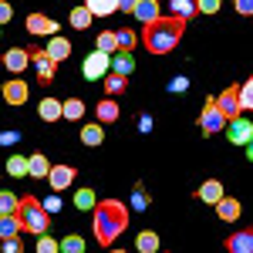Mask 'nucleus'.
Instances as JSON below:
<instances>
[{
  "label": "nucleus",
  "mask_w": 253,
  "mask_h": 253,
  "mask_svg": "<svg viewBox=\"0 0 253 253\" xmlns=\"http://www.w3.org/2000/svg\"><path fill=\"white\" fill-rule=\"evenodd\" d=\"M135 247H138L142 253H156V250H159V236L152 233V230H142V233L135 236Z\"/></svg>",
  "instance_id": "nucleus-28"
},
{
  "label": "nucleus",
  "mask_w": 253,
  "mask_h": 253,
  "mask_svg": "<svg viewBox=\"0 0 253 253\" xmlns=\"http://www.w3.org/2000/svg\"><path fill=\"white\" fill-rule=\"evenodd\" d=\"M0 213H17V193H3L0 189Z\"/></svg>",
  "instance_id": "nucleus-36"
},
{
  "label": "nucleus",
  "mask_w": 253,
  "mask_h": 253,
  "mask_svg": "<svg viewBox=\"0 0 253 253\" xmlns=\"http://www.w3.org/2000/svg\"><path fill=\"white\" fill-rule=\"evenodd\" d=\"M186 84H189L186 78H175L172 84H169V91H175V95H179V91H186Z\"/></svg>",
  "instance_id": "nucleus-46"
},
{
  "label": "nucleus",
  "mask_w": 253,
  "mask_h": 253,
  "mask_svg": "<svg viewBox=\"0 0 253 253\" xmlns=\"http://www.w3.org/2000/svg\"><path fill=\"white\" fill-rule=\"evenodd\" d=\"M98 51H105V54H115L118 51L115 31H101V34H98Z\"/></svg>",
  "instance_id": "nucleus-31"
},
{
  "label": "nucleus",
  "mask_w": 253,
  "mask_h": 253,
  "mask_svg": "<svg viewBox=\"0 0 253 253\" xmlns=\"http://www.w3.org/2000/svg\"><path fill=\"white\" fill-rule=\"evenodd\" d=\"M95 115H98V122L101 125H112V122H118V101L115 98H105V101H98V108H95Z\"/></svg>",
  "instance_id": "nucleus-17"
},
{
  "label": "nucleus",
  "mask_w": 253,
  "mask_h": 253,
  "mask_svg": "<svg viewBox=\"0 0 253 253\" xmlns=\"http://www.w3.org/2000/svg\"><path fill=\"white\" fill-rule=\"evenodd\" d=\"M213 101H216V108L223 112V118H236V115H243V112H240V101H236V88H233V84H230L226 91H219Z\"/></svg>",
  "instance_id": "nucleus-9"
},
{
  "label": "nucleus",
  "mask_w": 253,
  "mask_h": 253,
  "mask_svg": "<svg viewBox=\"0 0 253 253\" xmlns=\"http://www.w3.org/2000/svg\"><path fill=\"white\" fill-rule=\"evenodd\" d=\"M44 51H47V58L54 61V64H61V61L71 58V41H68V38H54V34H51V41H47Z\"/></svg>",
  "instance_id": "nucleus-14"
},
{
  "label": "nucleus",
  "mask_w": 253,
  "mask_h": 253,
  "mask_svg": "<svg viewBox=\"0 0 253 253\" xmlns=\"http://www.w3.org/2000/svg\"><path fill=\"white\" fill-rule=\"evenodd\" d=\"M61 118H68V122L84 118V101H81V98H68V101H61Z\"/></svg>",
  "instance_id": "nucleus-21"
},
{
  "label": "nucleus",
  "mask_w": 253,
  "mask_h": 253,
  "mask_svg": "<svg viewBox=\"0 0 253 253\" xmlns=\"http://www.w3.org/2000/svg\"><path fill=\"white\" fill-rule=\"evenodd\" d=\"M58 250H68V253H81V250H84V240H81V236H64V240L58 243Z\"/></svg>",
  "instance_id": "nucleus-34"
},
{
  "label": "nucleus",
  "mask_w": 253,
  "mask_h": 253,
  "mask_svg": "<svg viewBox=\"0 0 253 253\" xmlns=\"http://www.w3.org/2000/svg\"><path fill=\"white\" fill-rule=\"evenodd\" d=\"M27 34H34V38H44V34H58V20L44 17V14H31V17H27Z\"/></svg>",
  "instance_id": "nucleus-11"
},
{
  "label": "nucleus",
  "mask_w": 253,
  "mask_h": 253,
  "mask_svg": "<svg viewBox=\"0 0 253 253\" xmlns=\"http://www.w3.org/2000/svg\"><path fill=\"white\" fill-rule=\"evenodd\" d=\"M75 175H78L75 166H51V169H47V182H51L54 193H61V189H68V186L75 182Z\"/></svg>",
  "instance_id": "nucleus-8"
},
{
  "label": "nucleus",
  "mask_w": 253,
  "mask_h": 253,
  "mask_svg": "<svg viewBox=\"0 0 253 253\" xmlns=\"http://www.w3.org/2000/svg\"><path fill=\"white\" fill-rule=\"evenodd\" d=\"M138 0H118V10H125V14H132V7H135Z\"/></svg>",
  "instance_id": "nucleus-47"
},
{
  "label": "nucleus",
  "mask_w": 253,
  "mask_h": 253,
  "mask_svg": "<svg viewBox=\"0 0 253 253\" xmlns=\"http://www.w3.org/2000/svg\"><path fill=\"white\" fill-rule=\"evenodd\" d=\"M152 128V115H138V132H149Z\"/></svg>",
  "instance_id": "nucleus-45"
},
{
  "label": "nucleus",
  "mask_w": 253,
  "mask_h": 253,
  "mask_svg": "<svg viewBox=\"0 0 253 253\" xmlns=\"http://www.w3.org/2000/svg\"><path fill=\"white\" fill-rule=\"evenodd\" d=\"M20 142V132H14V128H3L0 132V145H17Z\"/></svg>",
  "instance_id": "nucleus-40"
},
{
  "label": "nucleus",
  "mask_w": 253,
  "mask_h": 253,
  "mask_svg": "<svg viewBox=\"0 0 253 253\" xmlns=\"http://www.w3.org/2000/svg\"><path fill=\"white\" fill-rule=\"evenodd\" d=\"M81 142H84L88 149H98V145L105 142V128H101V122H91V125H81Z\"/></svg>",
  "instance_id": "nucleus-18"
},
{
  "label": "nucleus",
  "mask_w": 253,
  "mask_h": 253,
  "mask_svg": "<svg viewBox=\"0 0 253 253\" xmlns=\"http://www.w3.org/2000/svg\"><path fill=\"white\" fill-rule=\"evenodd\" d=\"M182 34H186V20H182V17H172V14H169V17H162V14H159L156 20L142 24L138 41L145 44V51H149V54H169V51L179 47Z\"/></svg>",
  "instance_id": "nucleus-1"
},
{
  "label": "nucleus",
  "mask_w": 253,
  "mask_h": 253,
  "mask_svg": "<svg viewBox=\"0 0 253 253\" xmlns=\"http://www.w3.org/2000/svg\"><path fill=\"white\" fill-rule=\"evenodd\" d=\"M41 206H44L47 213H61V196H58V193H51L47 199H44V203H41Z\"/></svg>",
  "instance_id": "nucleus-39"
},
{
  "label": "nucleus",
  "mask_w": 253,
  "mask_h": 253,
  "mask_svg": "<svg viewBox=\"0 0 253 253\" xmlns=\"http://www.w3.org/2000/svg\"><path fill=\"white\" fill-rule=\"evenodd\" d=\"M226 135H230V142L233 145H250V138H253V125H250V118H226Z\"/></svg>",
  "instance_id": "nucleus-5"
},
{
  "label": "nucleus",
  "mask_w": 253,
  "mask_h": 253,
  "mask_svg": "<svg viewBox=\"0 0 253 253\" xmlns=\"http://www.w3.org/2000/svg\"><path fill=\"white\" fill-rule=\"evenodd\" d=\"M213 206H216V216H219L223 223H233V219H240V213H243V206H240V199H230L226 193L219 196V199H216Z\"/></svg>",
  "instance_id": "nucleus-10"
},
{
  "label": "nucleus",
  "mask_w": 253,
  "mask_h": 253,
  "mask_svg": "<svg viewBox=\"0 0 253 253\" xmlns=\"http://www.w3.org/2000/svg\"><path fill=\"white\" fill-rule=\"evenodd\" d=\"M38 253H58V240H51L47 233H38Z\"/></svg>",
  "instance_id": "nucleus-37"
},
{
  "label": "nucleus",
  "mask_w": 253,
  "mask_h": 253,
  "mask_svg": "<svg viewBox=\"0 0 253 253\" xmlns=\"http://www.w3.org/2000/svg\"><path fill=\"white\" fill-rule=\"evenodd\" d=\"M223 125H226V118H223L219 108H216V101L210 98L206 108H203V115H199V128H203L206 135H216V132H223Z\"/></svg>",
  "instance_id": "nucleus-6"
},
{
  "label": "nucleus",
  "mask_w": 253,
  "mask_h": 253,
  "mask_svg": "<svg viewBox=\"0 0 253 253\" xmlns=\"http://www.w3.org/2000/svg\"><path fill=\"white\" fill-rule=\"evenodd\" d=\"M27 54H31V64L38 68V78L44 84H51L54 81V71H58V64L47 58V51H41V47H27Z\"/></svg>",
  "instance_id": "nucleus-7"
},
{
  "label": "nucleus",
  "mask_w": 253,
  "mask_h": 253,
  "mask_svg": "<svg viewBox=\"0 0 253 253\" xmlns=\"http://www.w3.org/2000/svg\"><path fill=\"white\" fill-rule=\"evenodd\" d=\"M105 91H108V98H115L125 91V75H115V71H108L105 75Z\"/></svg>",
  "instance_id": "nucleus-30"
},
{
  "label": "nucleus",
  "mask_w": 253,
  "mask_h": 253,
  "mask_svg": "<svg viewBox=\"0 0 253 253\" xmlns=\"http://www.w3.org/2000/svg\"><path fill=\"white\" fill-rule=\"evenodd\" d=\"M236 101H240V112H250L253 108V81H243L236 88Z\"/></svg>",
  "instance_id": "nucleus-29"
},
{
  "label": "nucleus",
  "mask_w": 253,
  "mask_h": 253,
  "mask_svg": "<svg viewBox=\"0 0 253 253\" xmlns=\"http://www.w3.org/2000/svg\"><path fill=\"white\" fill-rule=\"evenodd\" d=\"M7 172L14 175V179L27 175V159H24V156H10V159H7Z\"/></svg>",
  "instance_id": "nucleus-33"
},
{
  "label": "nucleus",
  "mask_w": 253,
  "mask_h": 253,
  "mask_svg": "<svg viewBox=\"0 0 253 253\" xmlns=\"http://www.w3.org/2000/svg\"><path fill=\"white\" fill-rule=\"evenodd\" d=\"M226 250H233V253H250V250H253V230L230 233V236H226Z\"/></svg>",
  "instance_id": "nucleus-15"
},
{
  "label": "nucleus",
  "mask_w": 253,
  "mask_h": 253,
  "mask_svg": "<svg viewBox=\"0 0 253 253\" xmlns=\"http://www.w3.org/2000/svg\"><path fill=\"white\" fill-rule=\"evenodd\" d=\"M24 247H20V236H7L3 240V253H20Z\"/></svg>",
  "instance_id": "nucleus-42"
},
{
  "label": "nucleus",
  "mask_w": 253,
  "mask_h": 253,
  "mask_svg": "<svg viewBox=\"0 0 253 253\" xmlns=\"http://www.w3.org/2000/svg\"><path fill=\"white\" fill-rule=\"evenodd\" d=\"M91 213H95L91 230H95L101 247H112L118 240V233H125V226H128V206L122 199H101V203L91 206Z\"/></svg>",
  "instance_id": "nucleus-2"
},
{
  "label": "nucleus",
  "mask_w": 253,
  "mask_h": 253,
  "mask_svg": "<svg viewBox=\"0 0 253 253\" xmlns=\"http://www.w3.org/2000/svg\"><path fill=\"white\" fill-rule=\"evenodd\" d=\"M17 219L20 230H27V233H47V226H51V213L41 206L38 196H20L17 199Z\"/></svg>",
  "instance_id": "nucleus-3"
},
{
  "label": "nucleus",
  "mask_w": 253,
  "mask_h": 253,
  "mask_svg": "<svg viewBox=\"0 0 253 253\" xmlns=\"http://www.w3.org/2000/svg\"><path fill=\"white\" fill-rule=\"evenodd\" d=\"M108 64H112V54H105V51H91L88 58H84V64H81V75L88 81H98V78H105L108 75Z\"/></svg>",
  "instance_id": "nucleus-4"
},
{
  "label": "nucleus",
  "mask_w": 253,
  "mask_h": 253,
  "mask_svg": "<svg viewBox=\"0 0 253 253\" xmlns=\"http://www.w3.org/2000/svg\"><path fill=\"white\" fill-rule=\"evenodd\" d=\"M169 10H172V17L189 20L196 17V0H169Z\"/></svg>",
  "instance_id": "nucleus-26"
},
{
  "label": "nucleus",
  "mask_w": 253,
  "mask_h": 253,
  "mask_svg": "<svg viewBox=\"0 0 253 253\" xmlns=\"http://www.w3.org/2000/svg\"><path fill=\"white\" fill-rule=\"evenodd\" d=\"M71 27H75V31H88V27H91V10H88L84 3L71 10Z\"/></svg>",
  "instance_id": "nucleus-27"
},
{
  "label": "nucleus",
  "mask_w": 253,
  "mask_h": 253,
  "mask_svg": "<svg viewBox=\"0 0 253 253\" xmlns=\"http://www.w3.org/2000/svg\"><path fill=\"white\" fill-rule=\"evenodd\" d=\"M223 0H196V14H216Z\"/></svg>",
  "instance_id": "nucleus-38"
},
{
  "label": "nucleus",
  "mask_w": 253,
  "mask_h": 253,
  "mask_svg": "<svg viewBox=\"0 0 253 253\" xmlns=\"http://www.w3.org/2000/svg\"><path fill=\"white\" fill-rule=\"evenodd\" d=\"M20 233V219L17 213H0V240H7V236H17Z\"/></svg>",
  "instance_id": "nucleus-25"
},
{
  "label": "nucleus",
  "mask_w": 253,
  "mask_h": 253,
  "mask_svg": "<svg viewBox=\"0 0 253 253\" xmlns=\"http://www.w3.org/2000/svg\"><path fill=\"white\" fill-rule=\"evenodd\" d=\"M132 14H135L142 24H149V20L159 17V3H156V0H138L135 7H132Z\"/></svg>",
  "instance_id": "nucleus-22"
},
{
  "label": "nucleus",
  "mask_w": 253,
  "mask_h": 253,
  "mask_svg": "<svg viewBox=\"0 0 253 253\" xmlns=\"http://www.w3.org/2000/svg\"><path fill=\"white\" fill-rule=\"evenodd\" d=\"M84 7L91 10V17H108L118 10V0H84Z\"/></svg>",
  "instance_id": "nucleus-23"
},
{
  "label": "nucleus",
  "mask_w": 253,
  "mask_h": 253,
  "mask_svg": "<svg viewBox=\"0 0 253 253\" xmlns=\"http://www.w3.org/2000/svg\"><path fill=\"white\" fill-rule=\"evenodd\" d=\"M10 17H14V10H10V3H7V0H0V27H3V24H7Z\"/></svg>",
  "instance_id": "nucleus-43"
},
{
  "label": "nucleus",
  "mask_w": 253,
  "mask_h": 253,
  "mask_svg": "<svg viewBox=\"0 0 253 253\" xmlns=\"http://www.w3.org/2000/svg\"><path fill=\"white\" fill-rule=\"evenodd\" d=\"M75 206H78V210H91V206H95V193H91V189H78V193H75Z\"/></svg>",
  "instance_id": "nucleus-35"
},
{
  "label": "nucleus",
  "mask_w": 253,
  "mask_h": 253,
  "mask_svg": "<svg viewBox=\"0 0 253 253\" xmlns=\"http://www.w3.org/2000/svg\"><path fill=\"white\" fill-rule=\"evenodd\" d=\"M233 7H236L240 17H250L253 14V0H233Z\"/></svg>",
  "instance_id": "nucleus-41"
},
{
  "label": "nucleus",
  "mask_w": 253,
  "mask_h": 253,
  "mask_svg": "<svg viewBox=\"0 0 253 253\" xmlns=\"http://www.w3.org/2000/svg\"><path fill=\"white\" fill-rule=\"evenodd\" d=\"M108 71H115V75H132L135 71V58H132V51H118L115 58H112V64H108Z\"/></svg>",
  "instance_id": "nucleus-16"
},
{
  "label": "nucleus",
  "mask_w": 253,
  "mask_h": 253,
  "mask_svg": "<svg viewBox=\"0 0 253 253\" xmlns=\"http://www.w3.org/2000/svg\"><path fill=\"white\" fill-rule=\"evenodd\" d=\"M196 196H199L203 203H210V206H213L216 199L223 196V182H219V179H206V182H203V186L196 189Z\"/></svg>",
  "instance_id": "nucleus-19"
},
{
  "label": "nucleus",
  "mask_w": 253,
  "mask_h": 253,
  "mask_svg": "<svg viewBox=\"0 0 253 253\" xmlns=\"http://www.w3.org/2000/svg\"><path fill=\"white\" fill-rule=\"evenodd\" d=\"M115 41H118V51H132L138 44V34H132V31L122 27V31H115Z\"/></svg>",
  "instance_id": "nucleus-32"
},
{
  "label": "nucleus",
  "mask_w": 253,
  "mask_h": 253,
  "mask_svg": "<svg viewBox=\"0 0 253 253\" xmlns=\"http://www.w3.org/2000/svg\"><path fill=\"white\" fill-rule=\"evenodd\" d=\"M38 115L44 118V122H58L61 118V101L58 98H44V101L38 105Z\"/></svg>",
  "instance_id": "nucleus-24"
},
{
  "label": "nucleus",
  "mask_w": 253,
  "mask_h": 253,
  "mask_svg": "<svg viewBox=\"0 0 253 253\" xmlns=\"http://www.w3.org/2000/svg\"><path fill=\"white\" fill-rule=\"evenodd\" d=\"M47 169H51V162L44 159V152L27 156V175H34V179H47Z\"/></svg>",
  "instance_id": "nucleus-20"
},
{
  "label": "nucleus",
  "mask_w": 253,
  "mask_h": 253,
  "mask_svg": "<svg viewBox=\"0 0 253 253\" xmlns=\"http://www.w3.org/2000/svg\"><path fill=\"white\" fill-rule=\"evenodd\" d=\"M132 206H135V210H145V206H149V199L142 196V189H135V199H132Z\"/></svg>",
  "instance_id": "nucleus-44"
},
{
  "label": "nucleus",
  "mask_w": 253,
  "mask_h": 253,
  "mask_svg": "<svg viewBox=\"0 0 253 253\" xmlns=\"http://www.w3.org/2000/svg\"><path fill=\"white\" fill-rule=\"evenodd\" d=\"M0 91H3V101H7V105H24V101H27V95H31V88H27L20 78L7 81Z\"/></svg>",
  "instance_id": "nucleus-13"
},
{
  "label": "nucleus",
  "mask_w": 253,
  "mask_h": 253,
  "mask_svg": "<svg viewBox=\"0 0 253 253\" xmlns=\"http://www.w3.org/2000/svg\"><path fill=\"white\" fill-rule=\"evenodd\" d=\"M27 64H31V54H27V47H10V51L3 54V68H7L10 75H20Z\"/></svg>",
  "instance_id": "nucleus-12"
}]
</instances>
